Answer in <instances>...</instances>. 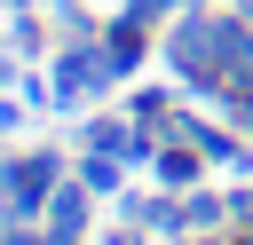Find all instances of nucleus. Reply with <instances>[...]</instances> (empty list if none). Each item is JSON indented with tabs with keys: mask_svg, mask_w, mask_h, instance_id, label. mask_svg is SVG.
<instances>
[{
	"mask_svg": "<svg viewBox=\"0 0 253 245\" xmlns=\"http://www.w3.org/2000/svg\"><path fill=\"white\" fill-rule=\"evenodd\" d=\"M0 245H55V237H40L32 221H8V229H0Z\"/></svg>",
	"mask_w": 253,
	"mask_h": 245,
	"instance_id": "nucleus-7",
	"label": "nucleus"
},
{
	"mask_svg": "<svg viewBox=\"0 0 253 245\" xmlns=\"http://www.w3.org/2000/svg\"><path fill=\"white\" fill-rule=\"evenodd\" d=\"M0 8H8V0H0Z\"/></svg>",
	"mask_w": 253,
	"mask_h": 245,
	"instance_id": "nucleus-14",
	"label": "nucleus"
},
{
	"mask_svg": "<svg viewBox=\"0 0 253 245\" xmlns=\"http://www.w3.org/2000/svg\"><path fill=\"white\" fill-rule=\"evenodd\" d=\"M55 174H63L55 150H24V158H8V166H0V221H32V213H47Z\"/></svg>",
	"mask_w": 253,
	"mask_h": 245,
	"instance_id": "nucleus-1",
	"label": "nucleus"
},
{
	"mask_svg": "<svg viewBox=\"0 0 253 245\" xmlns=\"http://www.w3.org/2000/svg\"><path fill=\"white\" fill-rule=\"evenodd\" d=\"M119 166H126V158H111V150H87V166H79V182H87V190L103 198V190H119Z\"/></svg>",
	"mask_w": 253,
	"mask_h": 245,
	"instance_id": "nucleus-5",
	"label": "nucleus"
},
{
	"mask_svg": "<svg viewBox=\"0 0 253 245\" xmlns=\"http://www.w3.org/2000/svg\"><path fill=\"white\" fill-rule=\"evenodd\" d=\"M221 111H229V119H237V134H245V142H253V87H245V95H229V103H221Z\"/></svg>",
	"mask_w": 253,
	"mask_h": 245,
	"instance_id": "nucleus-6",
	"label": "nucleus"
},
{
	"mask_svg": "<svg viewBox=\"0 0 253 245\" xmlns=\"http://www.w3.org/2000/svg\"><path fill=\"white\" fill-rule=\"evenodd\" d=\"M103 245H142V237H134V221H126V229H111V237H103Z\"/></svg>",
	"mask_w": 253,
	"mask_h": 245,
	"instance_id": "nucleus-11",
	"label": "nucleus"
},
{
	"mask_svg": "<svg viewBox=\"0 0 253 245\" xmlns=\"http://www.w3.org/2000/svg\"><path fill=\"white\" fill-rule=\"evenodd\" d=\"M55 8H71V0H55Z\"/></svg>",
	"mask_w": 253,
	"mask_h": 245,
	"instance_id": "nucleus-12",
	"label": "nucleus"
},
{
	"mask_svg": "<svg viewBox=\"0 0 253 245\" xmlns=\"http://www.w3.org/2000/svg\"><path fill=\"white\" fill-rule=\"evenodd\" d=\"M0 79H8V63H0Z\"/></svg>",
	"mask_w": 253,
	"mask_h": 245,
	"instance_id": "nucleus-13",
	"label": "nucleus"
},
{
	"mask_svg": "<svg viewBox=\"0 0 253 245\" xmlns=\"http://www.w3.org/2000/svg\"><path fill=\"white\" fill-rule=\"evenodd\" d=\"M166 8H174V0H126V16H134V24H158Z\"/></svg>",
	"mask_w": 253,
	"mask_h": 245,
	"instance_id": "nucleus-9",
	"label": "nucleus"
},
{
	"mask_svg": "<svg viewBox=\"0 0 253 245\" xmlns=\"http://www.w3.org/2000/svg\"><path fill=\"white\" fill-rule=\"evenodd\" d=\"M174 213H182V229H221V221H229V198H206V190H198V198L174 205Z\"/></svg>",
	"mask_w": 253,
	"mask_h": 245,
	"instance_id": "nucleus-4",
	"label": "nucleus"
},
{
	"mask_svg": "<svg viewBox=\"0 0 253 245\" xmlns=\"http://www.w3.org/2000/svg\"><path fill=\"white\" fill-rule=\"evenodd\" d=\"M87 198H95L87 182H63V190L47 198V237H55V245H79V229H87Z\"/></svg>",
	"mask_w": 253,
	"mask_h": 245,
	"instance_id": "nucleus-2",
	"label": "nucleus"
},
{
	"mask_svg": "<svg viewBox=\"0 0 253 245\" xmlns=\"http://www.w3.org/2000/svg\"><path fill=\"white\" fill-rule=\"evenodd\" d=\"M229 221H237V229H253V190H229Z\"/></svg>",
	"mask_w": 253,
	"mask_h": 245,
	"instance_id": "nucleus-8",
	"label": "nucleus"
},
{
	"mask_svg": "<svg viewBox=\"0 0 253 245\" xmlns=\"http://www.w3.org/2000/svg\"><path fill=\"white\" fill-rule=\"evenodd\" d=\"M8 126H24V111H16L8 95H0V134H8Z\"/></svg>",
	"mask_w": 253,
	"mask_h": 245,
	"instance_id": "nucleus-10",
	"label": "nucleus"
},
{
	"mask_svg": "<svg viewBox=\"0 0 253 245\" xmlns=\"http://www.w3.org/2000/svg\"><path fill=\"white\" fill-rule=\"evenodd\" d=\"M150 166H158V190H190V182H198V166H206V150L174 134L166 150H150Z\"/></svg>",
	"mask_w": 253,
	"mask_h": 245,
	"instance_id": "nucleus-3",
	"label": "nucleus"
}]
</instances>
